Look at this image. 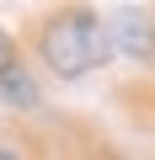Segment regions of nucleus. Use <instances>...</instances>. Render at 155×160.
I'll list each match as a JSON object with an SVG mask.
<instances>
[{
	"label": "nucleus",
	"instance_id": "obj_2",
	"mask_svg": "<svg viewBox=\"0 0 155 160\" xmlns=\"http://www.w3.org/2000/svg\"><path fill=\"white\" fill-rule=\"evenodd\" d=\"M0 91H11L16 102H32V86L22 80V69H16V48L0 38Z\"/></svg>",
	"mask_w": 155,
	"mask_h": 160
},
{
	"label": "nucleus",
	"instance_id": "obj_1",
	"mask_svg": "<svg viewBox=\"0 0 155 160\" xmlns=\"http://www.w3.org/2000/svg\"><path fill=\"white\" fill-rule=\"evenodd\" d=\"M102 53H107V38H102V27H96L91 16H80V11L59 16V22L43 32V59H48L59 75H86L91 64H102Z\"/></svg>",
	"mask_w": 155,
	"mask_h": 160
}]
</instances>
